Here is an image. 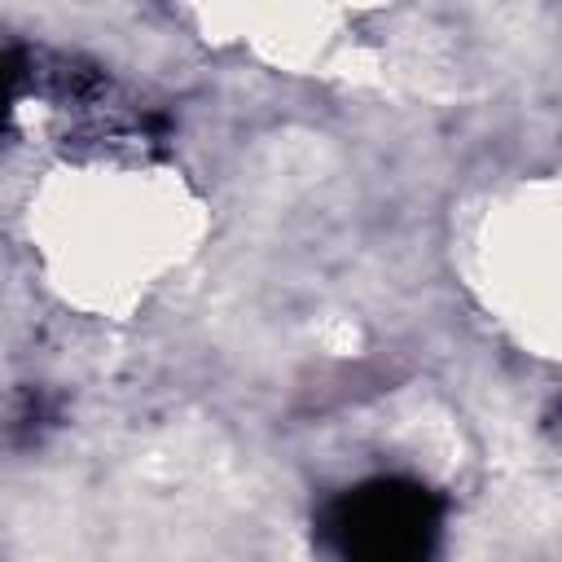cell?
Returning a JSON list of instances; mask_svg holds the SVG:
<instances>
[{
	"instance_id": "obj_2",
	"label": "cell",
	"mask_w": 562,
	"mask_h": 562,
	"mask_svg": "<svg viewBox=\"0 0 562 562\" xmlns=\"http://www.w3.org/2000/svg\"><path fill=\"white\" fill-rule=\"evenodd\" d=\"M18 66H22L18 53H0V127H4L9 105H13V88H18V75H22Z\"/></svg>"
},
{
	"instance_id": "obj_1",
	"label": "cell",
	"mask_w": 562,
	"mask_h": 562,
	"mask_svg": "<svg viewBox=\"0 0 562 562\" xmlns=\"http://www.w3.org/2000/svg\"><path fill=\"white\" fill-rule=\"evenodd\" d=\"M321 536L342 562H430L439 501L422 483L378 479L338 496Z\"/></svg>"
}]
</instances>
